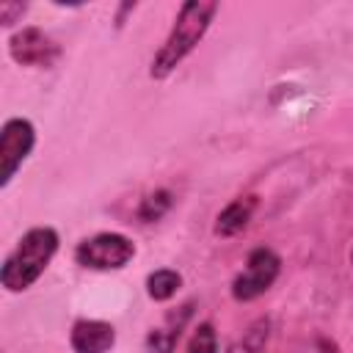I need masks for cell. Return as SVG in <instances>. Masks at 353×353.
<instances>
[{"mask_svg": "<svg viewBox=\"0 0 353 353\" xmlns=\"http://www.w3.org/2000/svg\"><path fill=\"white\" fill-rule=\"evenodd\" d=\"M135 256V245L130 237L119 234V232H102L94 234L88 240H83L74 248V259L83 268L91 270H119L124 268L130 259Z\"/></svg>", "mask_w": 353, "mask_h": 353, "instance_id": "3", "label": "cell"}, {"mask_svg": "<svg viewBox=\"0 0 353 353\" xmlns=\"http://www.w3.org/2000/svg\"><path fill=\"white\" fill-rule=\"evenodd\" d=\"M188 353H218V339L210 323H201L188 345Z\"/></svg>", "mask_w": 353, "mask_h": 353, "instance_id": "11", "label": "cell"}, {"mask_svg": "<svg viewBox=\"0 0 353 353\" xmlns=\"http://www.w3.org/2000/svg\"><path fill=\"white\" fill-rule=\"evenodd\" d=\"M22 11H25L22 3H14V6H11V3H3V6H0V22H3V25H14V17L22 14Z\"/></svg>", "mask_w": 353, "mask_h": 353, "instance_id": "12", "label": "cell"}, {"mask_svg": "<svg viewBox=\"0 0 353 353\" xmlns=\"http://www.w3.org/2000/svg\"><path fill=\"white\" fill-rule=\"evenodd\" d=\"M256 210V196H240L234 199L232 204H226L221 212H218V221H215V234L221 237H232L237 232H243L251 221Z\"/></svg>", "mask_w": 353, "mask_h": 353, "instance_id": "8", "label": "cell"}, {"mask_svg": "<svg viewBox=\"0 0 353 353\" xmlns=\"http://www.w3.org/2000/svg\"><path fill=\"white\" fill-rule=\"evenodd\" d=\"M11 58L22 66H50L58 58V44L39 28H22L8 41Z\"/></svg>", "mask_w": 353, "mask_h": 353, "instance_id": "6", "label": "cell"}, {"mask_svg": "<svg viewBox=\"0 0 353 353\" xmlns=\"http://www.w3.org/2000/svg\"><path fill=\"white\" fill-rule=\"evenodd\" d=\"M74 353H108L116 342V328L102 320H77L69 334Z\"/></svg>", "mask_w": 353, "mask_h": 353, "instance_id": "7", "label": "cell"}, {"mask_svg": "<svg viewBox=\"0 0 353 353\" xmlns=\"http://www.w3.org/2000/svg\"><path fill=\"white\" fill-rule=\"evenodd\" d=\"M279 270H281V259L276 251H270L265 245L254 248L243 273H237V279L232 281V295L237 301H254V298L265 295L273 287Z\"/></svg>", "mask_w": 353, "mask_h": 353, "instance_id": "4", "label": "cell"}, {"mask_svg": "<svg viewBox=\"0 0 353 353\" xmlns=\"http://www.w3.org/2000/svg\"><path fill=\"white\" fill-rule=\"evenodd\" d=\"M350 262H353V251H350Z\"/></svg>", "mask_w": 353, "mask_h": 353, "instance_id": "14", "label": "cell"}, {"mask_svg": "<svg viewBox=\"0 0 353 353\" xmlns=\"http://www.w3.org/2000/svg\"><path fill=\"white\" fill-rule=\"evenodd\" d=\"M179 287H182V276L171 268H160V270L149 273V279H146V292L152 301H168L176 295Z\"/></svg>", "mask_w": 353, "mask_h": 353, "instance_id": "9", "label": "cell"}, {"mask_svg": "<svg viewBox=\"0 0 353 353\" xmlns=\"http://www.w3.org/2000/svg\"><path fill=\"white\" fill-rule=\"evenodd\" d=\"M36 143V130L28 119H8L0 132V185H8L28 160Z\"/></svg>", "mask_w": 353, "mask_h": 353, "instance_id": "5", "label": "cell"}, {"mask_svg": "<svg viewBox=\"0 0 353 353\" xmlns=\"http://www.w3.org/2000/svg\"><path fill=\"white\" fill-rule=\"evenodd\" d=\"M215 11H218L215 0H188V3H182L168 39L163 41V47L157 50V55L152 61L149 74L154 80H165L185 61V55L193 52V47L204 39Z\"/></svg>", "mask_w": 353, "mask_h": 353, "instance_id": "1", "label": "cell"}, {"mask_svg": "<svg viewBox=\"0 0 353 353\" xmlns=\"http://www.w3.org/2000/svg\"><path fill=\"white\" fill-rule=\"evenodd\" d=\"M58 251V232L50 226H36L22 234L19 245L8 254L3 270H0V284L8 292H22L28 290L50 265V259Z\"/></svg>", "mask_w": 353, "mask_h": 353, "instance_id": "2", "label": "cell"}, {"mask_svg": "<svg viewBox=\"0 0 353 353\" xmlns=\"http://www.w3.org/2000/svg\"><path fill=\"white\" fill-rule=\"evenodd\" d=\"M320 353H339V350H336V345H334V342L320 339Z\"/></svg>", "mask_w": 353, "mask_h": 353, "instance_id": "13", "label": "cell"}, {"mask_svg": "<svg viewBox=\"0 0 353 353\" xmlns=\"http://www.w3.org/2000/svg\"><path fill=\"white\" fill-rule=\"evenodd\" d=\"M168 207H171V193H168V190H157V193H152V196L143 199V204H141V210H138V218L146 221V223H152V221L163 218V212H165Z\"/></svg>", "mask_w": 353, "mask_h": 353, "instance_id": "10", "label": "cell"}]
</instances>
